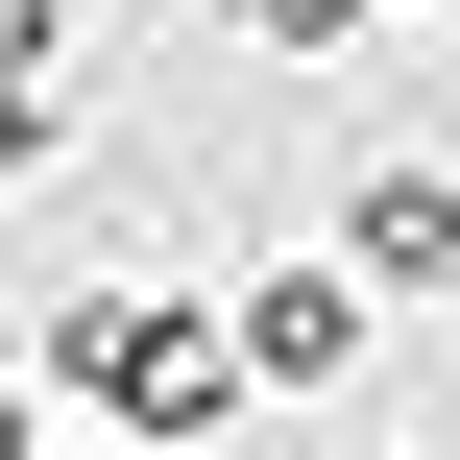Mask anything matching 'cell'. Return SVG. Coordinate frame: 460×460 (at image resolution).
Returning <instances> with one entry per match:
<instances>
[{
    "mask_svg": "<svg viewBox=\"0 0 460 460\" xmlns=\"http://www.w3.org/2000/svg\"><path fill=\"white\" fill-rule=\"evenodd\" d=\"M24 146H49V73H24V49H0V170H24Z\"/></svg>",
    "mask_w": 460,
    "mask_h": 460,
    "instance_id": "cell-5",
    "label": "cell"
},
{
    "mask_svg": "<svg viewBox=\"0 0 460 460\" xmlns=\"http://www.w3.org/2000/svg\"><path fill=\"white\" fill-rule=\"evenodd\" d=\"M218 364H267V388H315V364H364V291H340V267H267V291L218 315Z\"/></svg>",
    "mask_w": 460,
    "mask_h": 460,
    "instance_id": "cell-3",
    "label": "cell"
},
{
    "mask_svg": "<svg viewBox=\"0 0 460 460\" xmlns=\"http://www.w3.org/2000/svg\"><path fill=\"white\" fill-rule=\"evenodd\" d=\"M218 24H267V49H340V24H364V0H218Z\"/></svg>",
    "mask_w": 460,
    "mask_h": 460,
    "instance_id": "cell-4",
    "label": "cell"
},
{
    "mask_svg": "<svg viewBox=\"0 0 460 460\" xmlns=\"http://www.w3.org/2000/svg\"><path fill=\"white\" fill-rule=\"evenodd\" d=\"M0 460H24V412H0Z\"/></svg>",
    "mask_w": 460,
    "mask_h": 460,
    "instance_id": "cell-6",
    "label": "cell"
},
{
    "mask_svg": "<svg viewBox=\"0 0 460 460\" xmlns=\"http://www.w3.org/2000/svg\"><path fill=\"white\" fill-rule=\"evenodd\" d=\"M340 291H460V170H364L340 194Z\"/></svg>",
    "mask_w": 460,
    "mask_h": 460,
    "instance_id": "cell-2",
    "label": "cell"
},
{
    "mask_svg": "<svg viewBox=\"0 0 460 460\" xmlns=\"http://www.w3.org/2000/svg\"><path fill=\"white\" fill-rule=\"evenodd\" d=\"M73 388L170 437V412H218L243 364H218V315H194V291H73Z\"/></svg>",
    "mask_w": 460,
    "mask_h": 460,
    "instance_id": "cell-1",
    "label": "cell"
}]
</instances>
